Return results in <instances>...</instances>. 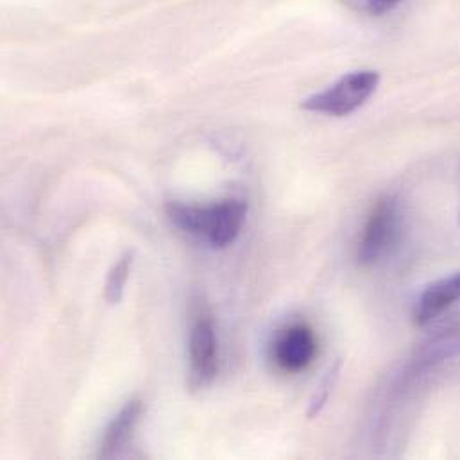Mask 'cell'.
<instances>
[{"label":"cell","mask_w":460,"mask_h":460,"mask_svg":"<svg viewBox=\"0 0 460 460\" xmlns=\"http://www.w3.org/2000/svg\"><path fill=\"white\" fill-rule=\"evenodd\" d=\"M167 216L180 230L205 236L212 247L225 249L240 234L247 216V203L225 199L210 207L171 203Z\"/></svg>","instance_id":"obj_1"},{"label":"cell","mask_w":460,"mask_h":460,"mask_svg":"<svg viewBox=\"0 0 460 460\" xmlns=\"http://www.w3.org/2000/svg\"><path fill=\"white\" fill-rule=\"evenodd\" d=\"M380 74L376 70H357L341 77L326 90L306 97L301 102V108L328 117H346L369 101L376 92Z\"/></svg>","instance_id":"obj_2"},{"label":"cell","mask_w":460,"mask_h":460,"mask_svg":"<svg viewBox=\"0 0 460 460\" xmlns=\"http://www.w3.org/2000/svg\"><path fill=\"white\" fill-rule=\"evenodd\" d=\"M402 226V210L396 198H382L373 207L360 234L357 258L360 267L376 265L394 245Z\"/></svg>","instance_id":"obj_3"},{"label":"cell","mask_w":460,"mask_h":460,"mask_svg":"<svg viewBox=\"0 0 460 460\" xmlns=\"http://www.w3.org/2000/svg\"><path fill=\"white\" fill-rule=\"evenodd\" d=\"M190 378L192 389L208 387L219 371V346L216 324L210 317H201L190 330Z\"/></svg>","instance_id":"obj_4"},{"label":"cell","mask_w":460,"mask_h":460,"mask_svg":"<svg viewBox=\"0 0 460 460\" xmlns=\"http://www.w3.org/2000/svg\"><path fill=\"white\" fill-rule=\"evenodd\" d=\"M317 353V339L310 326L292 324L274 342V360L285 373L306 369Z\"/></svg>","instance_id":"obj_5"},{"label":"cell","mask_w":460,"mask_h":460,"mask_svg":"<svg viewBox=\"0 0 460 460\" xmlns=\"http://www.w3.org/2000/svg\"><path fill=\"white\" fill-rule=\"evenodd\" d=\"M460 301V270L432 281L421 292L414 308V324L427 326Z\"/></svg>","instance_id":"obj_6"},{"label":"cell","mask_w":460,"mask_h":460,"mask_svg":"<svg viewBox=\"0 0 460 460\" xmlns=\"http://www.w3.org/2000/svg\"><path fill=\"white\" fill-rule=\"evenodd\" d=\"M142 414H144L142 400L128 402L126 407L115 416V420L106 429V434L102 438L97 456L101 459H111L119 456L128 447Z\"/></svg>","instance_id":"obj_7"},{"label":"cell","mask_w":460,"mask_h":460,"mask_svg":"<svg viewBox=\"0 0 460 460\" xmlns=\"http://www.w3.org/2000/svg\"><path fill=\"white\" fill-rule=\"evenodd\" d=\"M460 358V328H452L427 341L416 355V371H434Z\"/></svg>","instance_id":"obj_8"},{"label":"cell","mask_w":460,"mask_h":460,"mask_svg":"<svg viewBox=\"0 0 460 460\" xmlns=\"http://www.w3.org/2000/svg\"><path fill=\"white\" fill-rule=\"evenodd\" d=\"M133 252H126L120 256V260L111 267L106 285H104V299L108 305H119L124 290H126V283L129 279L131 269H133Z\"/></svg>","instance_id":"obj_9"},{"label":"cell","mask_w":460,"mask_h":460,"mask_svg":"<svg viewBox=\"0 0 460 460\" xmlns=\"http://www.w3.org/2000/svg\"><path fill=\"white\" fill-rule=\"evenodd\" d=\"M341 366H342L341 360H337V362L330 367V371L326 373V376L323 378L321 385L317 387V391H315V394H314V398H312V402H310L308 418L319 416L321 411L324 409V405H326V402L330 400V394H332V391H333V387H335V384H337V380H339Z\"/></svg>","instance_id":"obj_10"},{"label":"cell","mask_w":460,"mask_h":460,"mask_svg":"<svg viewBox=\"0 0 460 460\" xmlns=\"http://www.w3.org/2000/svg\"><path fill=\"white\" fill-rule=\"evenodd\" d=\"M403 0H357V5L369 14H385Z\"/></svg>","instance_id":"obj_11"},{"label":"cell","mask_w":460,"mask_h":460,"mask_svg":"<svg viewBox=\"0 0 460 460\" xmlns=\"http://www.w3.org/2000/svg\"><path fill=\"white\" fill-rule=\"evenodd\" d=\"M459 223H460V212H459Z\"/></svg>","instance_id":"obj_12"}]
</instances>
